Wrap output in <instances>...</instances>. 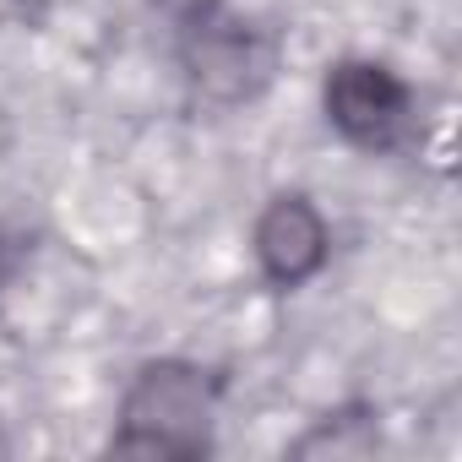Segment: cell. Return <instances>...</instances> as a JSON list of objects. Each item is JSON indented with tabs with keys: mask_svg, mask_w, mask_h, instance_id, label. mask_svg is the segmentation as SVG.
Instances as JSON below:
<instances>
[{
	"mask_svg": "<svg viewBox=\"0 0 462 462\" xmlns=\"http://www.w3.org/2000/svg\"><path fill=\"white\" fill-rule=\"evenodd\" d=\"M327 109H332V120L348 136L381 142L397 125V115H402V88L386 71H375V66H343L332 77V88H327Z\"/></svg>",
	"mask_w": 462,
	"mask_h": 462,
	"instance_id": "7a4b0ae2",
	"label": "cell"
},
{
	"mask_svg": "<svg viewBox=\"0 0 462 462\" xmlns=\"http://www.w3.org/2000/svg\"><path fill=\"white\" fill-rule=\"evenodd\" d=\"M256 245H262V262H267V273L273 278H283V283H294V278H305L316 262H321V245H327V235H321V217L305 207V201H294V196H283L267 217H262V228H256Z\"/></svg>",
	"mask_w": 462,
	"mask_h": 462,
	"instance_id": "3957f363",
	"label": "cell"
},
{
	"mask_svg": "<svg viewBox=\"0 0 462 462\" xmlns=\"http://www.w3.org/2000/svg\"><path fill=\"white\" fill-rule=\"evenodd\" d=\"M125 424H152V440H142L147 451H190L207 430V392L185 370H147V381L131 392Z\"/></svg>",
	"mask_w": 462,
	"mask_h": 462,
	"instance_id": "6da1fadb",
	"label": "cell"
}]
</instances>
